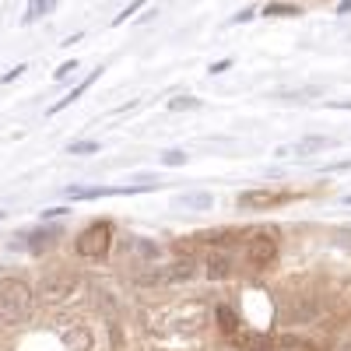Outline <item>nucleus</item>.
I'll return each mask as SVG.
<instances>
[{"label": "nucleus", "instance_id": "18", "mask_svg": "<svg viewBox=\"0 0 351 351\" xmlns=\"http://www.w3.org/2000/svg\"><path fill=\"white\" fill-rule=\"evenodd\" d=\"M141 8H144V0H134V4H130L127 11H120V14H116V25H123V21H127L134 11H141Z\"/></svg>", "mask_w": 351, "mask_h": 351}, {"label": "nucleus", "instance_id": "16", "mask_svg": "<svg viewBox=\"0 0 351 351\" xmlns=\"http://www.w3.org/2000/svg\"><path fill=\"white\" fill-rule=\"evenodd\" d=\"M169 109H172V112H186V109H200V99H193V95H180V99H172V102H169Z\"/></svg>", "mask_w": 351, "mask_h": 351}, {"label": "nucleus", "instance_id": "13", "mask_svg": "<svg viewBox=\"0 0 351 351\" xmlns=\"http://www.w3.org/2000/svg\"><path fill=\"white\" fill-rule=\"evenodd\" d=\"M53 8H56V0H32V4H28V11H25V21H36V18L49 14Z\"/></svg>", "mask_w": 351, "mask_h": 351}, {"label": "nucleus", "instance_id": "3", "mask_svg": "<svg viewBox=\"0 0 351 351\" xmlns=\"http://www.w3.org/2000/svg\"><path fill=\"white\" fill-rule=\"evenodd\" d=\"M197 274V260L193 256H180L169 267H158V271H148L141 278V285H180V281H190Z\"/></svg>", "mask_w": 351, "mask_h": 351}, {"label": "nucleus", "instance_id": "1", "mask_svg": "<svg viewBox=\"0 0 351 351\" xmlns=\"http://www.w3.org/2000/svg\"><path fill=\"white\" fill-rule=\"evenodd\" d=\"M32 288L21 278H0V313H4L8 324H25L32 316Z\"/></svg>", "mask_w": 351, "mask_h": 351}, {"label": "nucleus", "instance_id": "17", "mask_svg": "<svg viewBox=\"0 0 351 351\" xmlns=\"http://www.w3.org/2000/svg\"><path fill=\"white\" fill-rule=\"evenodd\" d=\"M263 14H274V18H285V14H299V8H291V4H267V11H263Z\"/></svg>", "mask_w": 351, "mask_h": 351}, {"label": "nucleus", "instance_id": "22", "mask_svg": "<svg viewBox=\"0 0 351 351\" xmlns=\"http://www.w3.org/2000/svg\"><path fill=\"white\" fill-rule=\"evenodd\" d=\"M334 109H351V99H344V102H334Z\"/></svg>", "mask_w": 351, "mask_h": 351}, {"label": "nucleus", "instance_id": "23", "mask_svg": "<svg viewBox=\"0 0 351 351\" xmlns=\"http://www.w3.org/2000/svg\"><path fill=\"white\" fill-rule=\"evenodd\" d=\"M341 11H351V0H348V4H341Z\"/></svg>", "mask_w": 351, "mask_h": 351}, {"label": "nucleus", "instance_id": "21", "mask_svg": "<svg viewBox=\"0 0 351 351\" xmlns=\"http://www.w3.org/2000/svg\"><path fill=\"white\" fill-rule=\"evenodd\" d=\"M228 67H232V64H228V60H221V64H215V67H211V74H221V71H228Z\"/></svg>", "mask_w": 351, "mask_h": 351}, {"label": "nucleus", "instance_id": "8", "mask_svg": "<svg viewBox=\"0 0 351 351\" xmlns=\"http://www.w3.org/2000/svg\"><path fill=\"white\" fill-rule=\"evenodd\" d=\"M64 351H92V334L84 327H67L64 330Z\"/></svg>", "mask_w": 351, "mask_h": 351}, {"label": "nucleus", "instance_id": "6", "mask_svg": "<svg viewBox=\"0 0 351 351\" xmlns=\"http://www.w3.org/2000/svg\"><path fill=\"white\" fill-rule=\"evenodd\" d=\"M246 260L253 263V267H271V263L278 260V243L260 232V236H253L246 243Z\"/></svg>", "mask_w": 351, "mask_h": 351}, {"label": "nucleus", "instance_id": "7", "mask_svg": "<svg viewBox=\"0 0 351 351\" xmlns=\"http://www.w3.org/2000/svg\"><path fill=\"white\" fill-rule=\"evenodd\" d=\"M281 200H288V193L246 190V193H239V208H243V211H267V208H274V204H281Z\"/></svg>", "mask_w": 351, "mask_h": 351}, {"label": "nucleus", "instance_id": "19", "mask_svg": "<svg viewBox=\"0 0 351 351\" xmlns=\"http://www.w3.org/2000/svg\"><path fill=\"white\" fill-rule=\"evenodd\" d=\"M162 162H165V165H180V162H186V155H183V152H165Z\"/></svg>", "mask_w": 351, "mask_h": 351}, {"label": "nucleus", "instance_id": "2", "mask_svg": "<svg viewBox=\"0 0 351 351\" xmlns=\"http://www.w3.org/2000/svg\"><path fill=\"white\" fill-rule=\"evenodd\" d=\"M109 243H112V228H109V221H92L81 236H77V243H74V250H77V256H106L109 253Z\"/></svg>", "mask_w": 351, "mask_h": 351}, {"label": "nucleus", "instance_id": "24", "mask_svg": "<svg viewBox=\"0 0 351 351\" xmlns=\"http://www.w3.org/2000/svg\"><path fill=\"white\" fill-rule=\"evenodd\" d=\"M344 200H348V204H351V197H344Z\"/></svg>", "mask_w": 351, "mask_h": 351}, {"label": "nucleus", "instance_id": "5", "mask_svg": "<svg viewBox=\"0 0 351 351\" xmlns=\"http://www.w3.org/2000/svg\"><path fill=\"white\" fill-rule=\"evenodd\" d=\"M77 281H81V278H74V274H67V271L46 274V278H43V299H46V302H64V299H71L74 288H77Z\"/></svg>", "mask_w": 351, "mask_h": 351}, {"label": "nucleus", "instance_id": "20", "mask_svg": "<svg viewBox=\"0 0 351 351\" xmlns=\"http://www.w3.org/2000/svg\"><path fill=\"white\" fill-rule=\"evenodd\" d=\"M74 67H77V60H67L64 67H56V77H67V74H71Z\"/></svg>", "mask_w": 351, "mask_h": 351}, {"label": "nucleus", "instance_id": "12", "mask_svg": "<svg viewBox=\"0 0 351 351\" xmlns=\"http://www.w3.org/2000/svg\"><path fill=\"white\" fill-rule=\"evenodd\" d=\"M99 74H102V71H92V77H88L84 84H77V88H74V92H71V95H64V99H60V102H56V106H49V116H53V112H60V109H67V106H74V99H81V95L88 92V84H92V81H95Z\"/></svg>", "mask_w": 351, "mask_h": 351}, {"label": "nucleus", "instance_id": "4", "mask_svg": "<svg viewBox=\"0 0 351 351\" xmlns=\"http://www.w3.org/2000/svg\"><path fill=\"white\" fill-rule=\"evenodd\" d=\"M204 327H208V309H204L200 302L180 306V309L172 313V319H169V330H176V334H186V337L200 334Z\"/></svg>", "mask_w": 351, "mask_h": 351}, {"label": "nucleus", "instance_id": "10", "mask_svg": "<svg viewBox=\"0 0 351 351\" xmlns=\"http://www.w3.org/2000/svg\"><path fill=\"white\" fill-rule=\"evenodd\" d=\"M228 267H232L228 253L218 250V253H211V260H208V278H211V281H221V278L228 274Z\"/></svg>", "mask_w": 351, "mask_h": 351}, {"label": "nucleus", "instance_id": "11", "mask_svg": "<svg viewBox=\"0 0 351 351\" xmlns=\"http://www.w3.org/2000/svg\"><path fill=\"white\" fill-rule=\"evenodd\" d=\"M327 144H330L327 137H306V141H299L295 148H288V152H291V155H299V158H306V155H316V152H324Z\"/></svg>", "mask_w": 351, "mask_h": 351}, {"label": "nucleus", "instance_id": "15", "mask_svg": "<svg viewBox=\"0 0 351 351\" xmlns=\"http://www.w3.org/2000/svg\"><path fill=\"white\" fill-rule=\"evenodd\" d=\"M99 148H102L99 141H77V144H67V152H71V155H95Z\"/></svg>", "mask_w": 351, "mask_h": 351}, {"label": "nucleus", "instance_id": "9", "mask_svg": "<svg viewBox=\"0 0 351 351\" xmlns=\"http://www.w3.org/2000/svg\"><path fill=\"white\" fill-rule=\"evenodd\" d=\"M176 208H186V211H211V208H215V197H211V193H186V197H176Z\"/></svg>", "mask_w": 351, "mask_h": 351}, {"label": "nucleus", "instance_id": "14", "mask_svg": "<svg viewBox=\"0 0 351 351\" xmlns=\"http://www.w3.org/2000/svg\"><path fill=\"white\" fill-rule=\"evenodd\" d=\"M215 316H218V324H221V330H228V334L236 330V313H232L228 306H218V309H215Z\"/></svg>", "mask_w": 351, "mask_h": 351}]
</instances>
